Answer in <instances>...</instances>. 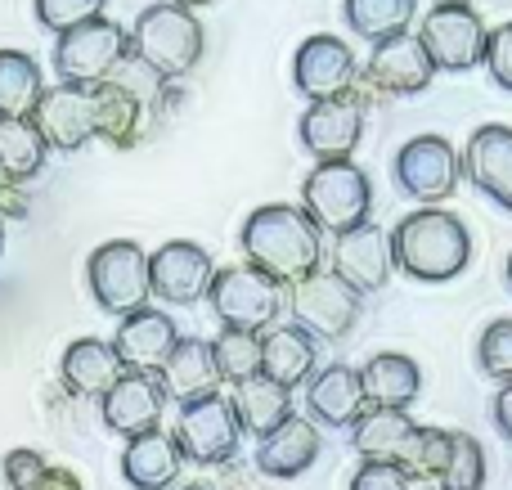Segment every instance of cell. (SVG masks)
<instances>
[{
  "label": "cell",
  "instance_id": "1",
  "mask_svg": "<svg viewBox=\"0 0 512 490\" xmlns=\"http://www.w3.org/2000/svg\"><path fill=\"white\" fill-rule=\"evenodd\" d=\"M243 257L274 284H301L324 266V234L301 212V203H261L239 230Z\"/></svg>",
  "mask_w": 512,
  "mask_h": 490
},
{
  "label": "cell",
  "instance_id": "2",
  "mask_svg": "<svg viewBox=\"0 0 512 490\" xmlns=\"http://www.w3.org/2000/svg\"><path fill=\"white\" fill-rule=\"evenodd\" d=\"M391 266L418 284H450L472 266V234L445 207H418L391 230Z\"/></svg>",
  "mask_w": 512,
  "mask_h": 490
},
{
  "label": "cell",
  "instance_id": "3",
  "mask_svg": "<svg viewBox=\"0 0 512 490\" xmlns=\"http://www.w3.org/2000/svg\"><path fill=\"white\" fill-rule=\"evenodd\" d=\"M203 23L180 0H153L131 23V54L149 63L162 81H180L203 63Z\"/></svg>",
  "mask_w": 512,
  "mask_h": 490
},
{
  "label": "cell",
  "instance_id": "4",
  "mask_svg": "<svg viewBox=\"0 0 512 490\" xmlns=\"http://www.w3.org/2000/svg\"><path fill=\"white\" fill-rule=\"evenodd\" d=\"M301 212L319 225V234H346L355 225H369L373 212V180L355 162H315L301 180Z\"/></svg>",
  "mask_w": 512,
  "mask_h": 490
},
{
  "label": "cell",
  "instance_id": "5",
  "mask_svg": "<svg viewBox=\"0 0 512 490\" xmlns=\"http://www.w3.org/2000/svg\"><path fill=\"white\" fill-rule=\"evenodd\" d=\"M126 54H131V32L104 14V18H95V23H81V27H72V32L54 36L50 63H54L59 86L99 90L122 68Z\"/></svg>",
  "mask_w": 512,
  "mask_h": 490
},
{
  "label": "cell",
  "instance_id": "6",
  "mask_svg": "<svg viewBox=\"0 0 512 490\" xmlns=\"http://www.w3.org/2000/svg\"><path fill=\"white\" fill-rule=\"evenodd\" d=\"M86 284L90 297L104 315H135L149 306L153 279H149V252L135 239H113L99 243L86 257Z\"/></svg>",
  "mask_w": 512,
  "mask_h": 490
},
{
  "label": "cell",
  "instance_id": "7",
  "mask_svg": "<svg viewBox=\"0 0 512 490\" xmlns=\"http://www.w3.org/2000/svg\"><path fill=\"white\" fill-rule=\"evenodd\" d=\"M207 302H212V315L221 320V329L265 333L274 329V320L283 311V288L243 261V266H216Z\"/></svg>",
  "mask_w": 512,
  "mask_h": 490
},
{
  "label": "cell",
  "instance_id": "8",
  "mask_svg": "<svg viewBox=\"0 0 512 490\" xmlns=\"http://www.w3.org/2000/svg\"><path fill=\"white\" fill-rule=\"evenodd\" d=\"M391 180L405 198L423 207H436L459 189L463 180V153L454 149L445 135H414L400 144L396 162H391Z\"/></svg>",
  "mask_w": 512,
  "mask_h": 490
},
{
  "label": "cell",
  "instance_id": "9",
  "mask_svg": "<svg viewBox=\"0 0 512 490\" xmlns=\"http://www.w3.org/2000/svg\"><path fill=\"white\" fill-rule=\"evenodd\" d=\"M283 302H288V311H292V324H301L315 342L319 338L337 342V338H346V333L360 324L364 297L355 293L351 284H342L333 270L319 266L315 275H306L301 284H292Z\"/></svg>",
  "mask_w": 512,
  "mask_h": 490
},
{
  "label": "cell",
  "instance_id": "10",
  "mask_svg": "<svg viewBox=\"0 0 512 490\" xmlns=\"http://www.w3.org/2000/svg\"><path fill=\"white\" fill-rule=\"evenodd\" d=\"M418 41L436 72H472L486 63L490 27L472 5H432L418 23Z\"/></svg>",
  "mask_w": 512,
  "mask_h": 490
},
{
  "label": "cell",
  "instance_id": "11",
  "mask_svg": "<svg viewBox=\"0 0 512 490\" xmlns=\"http://www.w3.org/2000/svg\"><path fill=\"white\" fill-rule=\"evenodd\" d=\"M364 117H369V104H364L360 86L337 99L306 104V113L297 117V144L315 162H351V153L364 140Z\"/></svg>",
  "mask_w": 512,
  "mask_h": 490
},
{
  "label": "cell",
  "instance_id": "12",
  "mask_svg": "<svg viewBox=\"0 0 512 490\" xmlns=\"http://www.w3.org/2000/svg\"><path fill=\"white\" fill-rule=\"evenodd\" d=\"M432 81H436V63L427 59L423 41L405 32V36H391V41L373 45L369 63H364V77H355V86H360L364 104H373V99L423 95Z\"/></svg>",
  "mask_w": 512,
  "mask_h": 490
},
{
  "label": "cell",
  "instance_id": "13",
  "mask_svg": "<svg viewBox=\"0 0 512 490\" xmlns=\"http://www.w3.org/2000/svg\"><path fill=\"white\" fill-rule=\"evenodd\" d=\"M176 450L180 459L189 464H230L239 455V441H243V428H239V414H234L230 396H203L194 405H180V419H176Z\"/></svg>",
  "mask_w": 512,
  "mask_h": 490
},
{
  "label": "cell",
  "instance_id": "14",
  "mask_svg": "<svg viewBox=\"0 0 512 490\" xmlns=\"http://www.w3.org/2000/svg\"><path fill=\"white\" fill-rule=\"evenodd\" d=\"M355 77H360V63H355V50L333 32H315L297 45L292 54V90L306 95L310 104L319 99H337L346 90H355Z\"/></svg>",
  "mask_w": 512,
  "mask_h": 490
},
{
  "label": "cell",
  "instance_id": "15",
  "mask_svg": "<svg viewBox=\"0 0 512 490\" xmlns=\"http://www.w3.org/2000/svg\"><path fill=\"white\" fill-rule=\"evenodd\" d=\"M149 279L153 297L167 306H194L207 297L216 279V261L203 243L194 239H171L158 252H149Z\"/></svg>",
  "mask_w": 512,
  "mask_h": 490
},
{
  "label": "cell",
  "instance_id": "16",
  "mask_svg": "<svg viewBox=\"0 0 512 490\" xmlns=\"http://www.w3.org/2000/svg\"><path fill=\"white\" fill-rule=\"evenodd\" d=\"M328 270H333L342 284H351L360 297L369 293H382L391 279V234L382 230V225H355V230L337 234L333 239V261H328Z\"/></svg>",
  "mask_w": 512,
  "mask_h": 490
},
{
  "label": "cell",
  "instance_id": "17",
  "mask_svg": "<svg viewBox=\"0 0 512 490\" xmlns=\"http://www.w3.org/2000/svg\"><path fill=\"white\" fill-rule=\"evenodd\" d=\"M41 140L54 153H81L95 140V108H90V90H72V86H45L41 104L32 113Z\"/></svg>",
  "mask_w": 512,
  "mask_h": 490
},
{
  "label": "cell",
  "instance_id": "18",
  "mask_svg": "<svg viewBox=\"0 0 512 490\" xmlns=\"http://www.w3.org/2000/svg\"><path fill=\"white\" fill-rule=\"evenodd\" d=\"M463 176L495 207L512 212V126L486 122L472 131L468 149H463Z\"/></svg>",
  "mask_w": 512,
  "mask_h": 490
},
{
  "label": "cell",
  "instance_id": "19",
  "mask_svg": "<svg viewBox=\"0 0 512 490\" xmlns=\"http://www.w3.org/2000/svg\"><path fill=\"white\" fill-rule=\"evenodd\" d=\"M104 423L117 437H144V432L162 428V410H167V392H162L158 374H131L126 369L113 383V392L104 396Z\"/></svg>",
  "mask_w": 512,
  "mask_h": 490
},
{
  "label": "cell",
  "instance_id": "20",
  "mask_svg": "<svg viewBox=\"0 0 512 490\" xmlns=\"http://www.w3.org/2000/svg\"><path fill=\"white\" fill-rule=\"evenodd\" d=\"M176 342H180L176 320L167 311H158V306H144V311L126 315L113 333V351L122 356V365L131 374H158L167 365V356L176 351Z\"/></svg>",
  "mask_w": 512,
  "mask_h": 490
},
{
  "label": "cell",
  "instance_id": "21",
  "mask_svg": "<svg viewBox=\"0 0 512 490\" xmlns=\"http://www.w3.org/2000/svg\"><path fill=\"white\" fill-rule=\"evenodd\" d=\"M306 410L310 423H319V428H355L364 419V410H369L360 369L342 365V360L315 369V378L306 383Z\"/></svg>",
  "mask_w": 512,
  "mask_h": 490
},
{
  "label": "cell",
  "instance_id": "22",
  "mask_svg": "<svg viewBox=\"0 0 512 490\" xmlns=\"http://www.w3.org/2000/svg\"><path fill=\"white\" fill-rule=\"evenodd\" d=\"M90 108H95V140H104L113 153H126L144 140L153 104L144 95H135L131 86L108 77L99 90H90Z\"/></svg>",
  "mask_w": 512,
  "mask_h": 490
},
{
  "label": "cell",
  "instance_id": "23",
  "mask_svg": "<svg viewBox=\"0 0 512 490\" xmlns=\"http://www.w3.org/2000/svg\"><path fill=\"white\" fill-rule=\"evenodd\" d=\"M122 374H126L122 356H117L113 342H104V338L68 342V351H63V360H59V378H63V387H68V396H77V401H104Z\"/></svg>",
  "mask_w": 512,
  "mask_h": 490
},
{
  "label": "cell",
  "instance_id": "24",
  "mask_svg": "<svg viewBox=\"0 0 512 490\" xmlns=\"http://www.w3.org/2000/svg\"><path fill=\"white\" fill-rule=\"evenodd\" d=\"M315 369H319V342L301 324L288 320L261 333V374L270 383L297 392V387H306L315 378Z\"/></svg>",
  "mask_w": 512,
  "mask_h": 490
},
{
  "label": "cell",
  "instance_id": "25",
  "mask_svg": "<svg viewBox=\"0 0 512 490\" xmlns=\"http://www.w3.org/2000/svg\"><path fill=\"white\" fill-rule=\"evenodd\" d=\"M319 450H324L319 428L310 419H297V414H292L283 428H274L270 437H261V446H256V473L274 477V482L306 477L310 468H315Z\"/></svg>",
  "mask_w": 512,
  "mask_h": 490
},
{
  "label": "cell",
  "instance_id": "26",
  "mask_svg": "<svg viewBox=\"0 0 512 490\" xmlns=\"http://www.w3.org/2000/svg\"><path fill=\"white\" fill-rule=\"evenodd\" d=\"M158 383H162V392L180 405H194V401H203V396H216L221 392V369H216L212 342L180 338L176 351L167 356V365L158 369Z\"/></svg>",
  "mask_w": 512,
  "mask_h": 490
},
{
  "label": "cell",
  "instance_id": "27",
  "mask_svg": "<svg viewBox=\"0 0 512 490\" xmlns=\"http://www.w3.org/2000/svg\"><path fill=\"white\" fill-rule=\"evenodd\" d=\"M364 396H369V410H405L418 401L423 392V369L414 356H400V351H378V356L364 360L360 369Z\"/></svg>",
  "mask_w": 512,
  "mask_h": 490
},
{
  "label": "cell",
  "instance_id": "28",
  "mask_svg": "<svg viewBox=\"0 0 512 490\" xmlns=\"http://www.w3.org/2000/svg\"><path fill=\"white\" fill-rule=\"evenodd\" d=\"M180 450L171 432H144V437H131L122 450V477L126 486L135 490H171L180 477Z\"/></svg>",
  "mask_w": 512,
  "mask_h": 490
},
{
  "label": "cell",
  "instance_id": "29",
  "mask_svg": "<svg viewBox=\"0 0 512 490\" xmlns=\"http://www.w3.org/2000/svg\"><path fill=\"white\" fill-rule=\"evenodd\" d=\"M230 405H234V414H239V428L256 441L270 437L274 428H283V423L292 419V392L279 383H270L265 374H256L248 383L234 387Z\"/></svg>",
  "mask_w": 512,
  "mask_h": 490
},
{
  "label": "cell",
  "instance_id": "30",
  "mask_svg": "<svg viewBox=\"0 0 512 490\" xmlns=\"http://www.w3.org/2000/svg\"><path fill=\"white\" fill-rule=\"evenodd\" d=\"M418 423L405 410H364V419L351 428V446L360 459L373 464H396L405 455V441L414 437Z\"/></svg>",
  "mask_w": 512,
  "mask_h": 490
},
{
  "label": "cell",
  "instance_id": "31",
  "mask_svg": "<svg viewBox=\"0 0 512 490\" xmlns=\"http://www.w3.org/2000/svg\"><path fill=\"white\" fill-rule=\"evenodd\" d=\"M45 158H50V144L41 140L32 117H0V180H23L41 176Z\"/></svg>",
  "mask_w": 512,
  "mask_h": 490
},
{
  "label": "cell",
  "instance_id": "32",
  "mask_svg": "<svg viewBox=\"0 0 512 490\" xmlns=\"http://www.w3.org/2000/svg\"><path fill=\"white\" fill-rule=\"evenodd\" d=\"M418 14V0H342V18L360 41L382 45L391 36H405Z\"/></svg>",
  "mask_w": 512,
  "mask_h": 490
},
{
  "label": "cell",
  "instance_id": "33",
  "mask_svg": "<svg viewBox=\"0 0 512 490\" xmlns=\"http://www.w3.org/2000/svg\"><path fill=\"white\" fill-rule=\"evenodd\" d=\"M41 95V63L27 50H0V117H32Z\"/></svg>",
  "mask_w": 512,
  "mask_h": 490
},
{
  "label": "cell",
  "instance_id": "34",
  "mask_svg": "<svg viewBox=\"0 0 512 490\" xmlns=\"http://www.w3.org/2000/svg\"><path fill=\"white\" fill-rule=\"evenodd\" d=\"M450 428H423L418 423L414 437L405 441V455L396 459V468L409 477V486H423V482H441L445 464H450Z\"/></svg>",
  "mask_w": 512,
  "mask_h": 490
},
{
  "label": "cell",
  "instance_id": "35",
  "mask_svg": "<svg viewBox=\"0 0 512 490\" xmlns=\"http://www.w3.org/2000/svg\"><path fill=\"white\" fill-rule=\"evenodd\" d=\"M212 356L221 369V383L239 387L248 378L261 374V333H239V329H221L212 338Z\"/></svg>",
  "mask_w": 512,
  "mask_h": 490
},
{
  "label": "cell",
  "instance_id": "36",
  "mask_svg": "<svg viewBox=\"0 0 512 490\" xmlns=\"http://www.w3.org/2000/svg\"><path fill=\"white\" fill-rule=\"evenodd\" d=\"M441 490H486V450L477 437L468 432L450 437V464L441 473Z\"/></svg>",
  "mask_w": 512,
  "mask_h": 490
},
{
  "label": "cell",
  "instance_id": "37",
  "mask_svg": "<svg viewBox=\"0 0 512 490\" xmlns=\"http://www.w3.org/2000/svg\"><path fill=\"white\" fill-rule=\"evenodd\" d=\"M104 9L108 0H32L36 23L50 36H63L81 23H95V18H104Z\"/></svg>",
  "mask_w": 512,
  "mask_h": 490
},
{
  "label": "cell",
  "instance_id": "38",
  "mask_svg": "<svg viewBox=\"0 0 512 490\" xmlns=\"http://www.w3.org/2000/svg\"><path fill=\"white\" fill-rule=\"evenodd\" d=\"M477 365L495 383H512V320H490L477 338Z\"/></svg>",
  "mask_w": 512,
  "mask_h": 490
},
{
  "label": "cell",
  "instance_id": "39",
  "mask_svg": "<svg viewBox=\"0 0 512 490\" xmlns=\"http://www.w3.org/2000/svg\"><path fill=\"white\" fill-rule=\"evenodd\" d=\"M45 455L41 450H27V446H18V450H9L5 455V464H0V473H5V486L9 490H36V482L45 477Z\"/></svg>",
  "mask_w": 512,
  "mask_h": 490
},
{
  "label": "cell",
  "instance_id": "40",
  "mask_svg": "<svg viewBox=\"0 0 512 490\" xmlns=\"http://www.w3.org/2000/svg\"><path fill=\"white\" fill-rule=\"evenodd\" d=\"M486 72H490V81H495L499 90H508V95H512V18L490 32V41H486Z\"/></svg>",
  "mask_w": 512,
  "mask_h": 490
},
{
  "label": "cell",
  "instance_id": "41",
  "mask_svg": "<svg viewBox=\"0 0 512 490\" xmlns=\"http://www.w3.org/2000/svg\"><path fill=\"white\" fill-rule=\"evenodd\" d=\"M351 490H409V477L400 473L396 464H373V459H364L351 477Z\"/></svg>",
  "mask_w": 512,
  "mask_h": 490
},
{
  "label": "cell",
  "instance_id": "42",
  "mask_svg": "<svg viewBox=\"0 0 512 490\" xmlns=\"http://www.w3.org/2000/svg\"><path fill=\"white\" fill-rule=\"evenodd\" d=\"M490 419H495V428H499V437L512 446V383H504L495 392V405H490Z\"/></svg>",
  "mask_w": 512,
  "mask_h": 490
},
{
  "label": "cell",
  "instance_id": "43",
  "mask_svg": "<svg viewBox=\"0 0 512 490\" xmlns=\"http://www.w3.org/2000/svg\"><path fill=\"white\" fill-rule=\"evenodd\" d=\"M18 216H27L23 185H14V180H0V221H18Z\"/></svg>",
  "mask_w": 512,
  "mask_h": 490
},
{
  "label": "cell",
  "instance_id": "44",
  "mask_svg": "<svg viewBox=\"0 0 512 490\" xmlns=\"http://www.w3.org/2000/svg\"><path fill=\"white\" fill-rule=\"evenodd\" d=\"M36 490H86V486H81V477L72 473V468H45Z\"/></svg>",
  "mask_w": 512,
  "mask_h": 490
},
{
  "label": "cell",
  "instance_id": "45",
  "mask_svg": "<svg viewBox=\"0 0 512 490\" xmlns=\"http://www.w3.org/2000/svg\"><path fill=\"white\" fill-rule=\"evenodd\" d=\"M504 279H508V288H512V252H508V261H504Z\"/></svg>",
  "mask_w": 512,
  "mask_h": 490
},
{
  "label": "cell",
  "instance_id": "46",
  "mask_svg": "<svg viewBox=\"0 0 512 490\" xmlns=\"http://www.w3.org/2000/svg\"><path fill=\"white\" fill-rule=\"evenodd\" d=\"M436 5H477V0H436Z\"/></svg>",
  "mask_w": 512,
  "mask_h": 490
},
{
  "label": "cell",
  "instance_id": "47",
  "mask_svg": "<svg viewBox=\"0 0 512 490\" xmlns=\"http://www.w3.org/2000/svg\"><path fill=\"white\" fill-rule=\"evenodd\" d=\"M180 5H189V9H194V5H212V0H180Z\"/></svg>",
  "mask_w": 512,
  "mask_h": 490
},
{
  "label": "cell",
  "instance_id": "48",
  "mask_svg": "<svg viewBox=\"0 0 512 490\" xmlns=\"http://www.w3.org/2000/svg\"><path fill=\"white\" fill-rule=\"evenodd\" d=\"M0 252H5V221H0Z\"/></svg>",
  "mask_w": 512,
  "mask_h": 490
},
{
  "label": "cell",
  "instance_id": "49",
  "mask_svg": "<svg viewBox=\"0 0 512 490\" xmlns=\"http://www.w3.org/2000/svg\"><path fill=\"white\" fill-rule=\"evenodd\" d=\"M180 490H207V486H180Z\"/></svg>",
  "mask_w": 512,
  "mask_h": 490
}]
</instances>
